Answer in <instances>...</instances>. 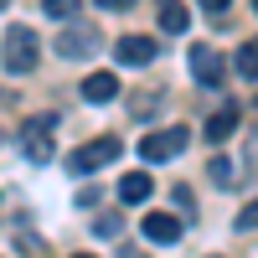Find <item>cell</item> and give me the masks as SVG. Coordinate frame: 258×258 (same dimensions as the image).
I'll list each match as a JSON object with an SVG mask.
<instances>
[{"label":"cell","instance_id":"16","mask_svg":"<svg viewBox=\"0 0 258 258\" xmlns=\"http://www.w3.org/2000/svg\"><path fill=\"white\" fill-rule=\"evenodd\" d=\"M83 11V0H47V16H57V21H73Z\"/></svg>","mask_w":258,"mask_h":258},{"label":"cell","instance_id":"11","mask_svg":"<svg viewBox=\"0 0 258 258\" xmlns=\"http://www.w3.org/2000/svg\"><path fill=\"white\" fill-rule=\"evenodd\" d=\"M160 31L165 36H186L191 31V11L181 6V0H160Z\"/></svg>","mask_w":258,"mask_h":258},{"label":"cell","instance_id":"21","mask_svg":"<svg viewBox=\"0 0 258 258\" xmlns=\"http://www.w3.org/2000/svg\"><path fill=\"white\" fill-rule=\"evenodd\" d=\"M73 258H93V253H73Z\"/></svg>","mask_w":258,"mask_h":258},{"label":"cell","instance_id":"20","mask_svg":"<svg viewBox=\"0 0 258 258\" xmlns=\"http://www.w3.org/2000/svg\"><path fill=\"white\" fill-rule=\"evenodd\" d=\"M202 6H207V11H212V16H222V11H227V6H232V0H202Z\"/></svg>","mask_w":258,"mask_h":258},{"label":"cell","instance_id":"7","mask_svg":"<svg viewBox=\"0 0 258 258\" xmlns=\"http://www.w3.org/2000/svg\"><path fill=\"white\" fill-rule=\"evenodd\" d=\"M140 227H145L150 243H181V232H186V222L176 217V212H150Z\"/></svg>","mask_w":258,"mask_h":258},{"label":"cell","instance_id":"2","mask_svg":"<svg viewBox=\"0 0 258 258\" xmlns=\"http://www.w3.org/2000/svg\"><path fill=\"white\" fill-rule=\"evenodd\" d=\"M57 119L52 114H31L26 124H21V155H26L31 165H47L52 160V150H57Z\"/></svg>","mask_w":258,"mask_h":258},{"label":"cell","instance_id":"17","mask_svg":"<svg viewBox=\"0 0 258 258\" xmlns=\"http://www.w3.org/2000/svg\"><path fill=\"white\" fill-rule=\"evenodd\" d=\"M253 227H258V197H253V202L238 212V232H253Z\"/></svg>","mask_w":258,"mask_h":258},{"label":"cell","instance_id":"14","mask_svg":"<svg viewBox=\"0 0 258 258\" xmlns=\"http://www.w3.org/2000/svg\"><path fill=\"white\" fill-rule=\"evenodd\" d=\"M207 176L217 181V186H238V181H232V160H227V155H212V165H207Z\"/></svg>","mask_w":258,"mask_h":258},{"label":"cell","instance_id":"5","mask_svg":"<svg viewBox=\"0 0 258 258\" xmlns=\"http://www.w3.org/2000/svg\"><path fill=\"white\" fill-rule=\"evenodd\" d=\"M186 140H191V135H186L181 124H176V129H155V135H145V140H140V155H145L150 165H160V160H176L181 150H186Z\"/></svg>","mask_w":258,"mask_h":258},{"label":"cell","instance_id":"8","mask_svg":"<svg viewBox=\"0 0 258 258\" xmlns=\"http://www.w3.org/2000/svg\"><path fill=\"white\" fill-rule=\"evenodd\" d=\"M114 57L124 62V68H145V62H155V41H150V36H119Z\"/></svg>","mask_w":258,"mask_h":258},{"label":"cell","instance_id":"12","mask_svg":"<svg viewBox=\"0 0 258 258\" xmlns=\"http://www.w3.org/2000/svg\"><path fill=\"white\" fill-rule=\"evenodd\" d=\"M232 129H238V103H222V109L207 119V140L222 145V140H232Z\"/></svg>","mask_w":258,"mask_h":258},{"label":"cell","instance_id":"9","mask_svg":"<svg viewBox=\"0 0 258 258\" xmlns=\"http://www.w3.org/2000/svg\"><path fill=\"white\" fill-rule=\"evenodd\" d=\"M150 191H155V181H150V170H129V176L119 181V202L140 207V202H150Z\"/></svg>","mask_w":258,"mask_h":258},{"label":"cell","instance_id":"19","mask_svg":"<svg viewBox=\"0 0 258 258\" xmlns=\"http://www.w3.org/2000/svg\"><path fill=\"white\" fill-rule=\"evenodd\" d=\"M93 6H103V11H124V6H135V0H93Z\"/></svg>","mask_w":258,"mask_h":258},{"label":"cell","instance_id":"10","mask_svg":"<svg viewBox=\"0 0 258 258\" xmlns=\"http://www.w3.org/2000/svg\"><path fill=\"white\" fill-rule=\"evenodd\" d=\"M83 98H88V103L119 98V78H114V73H88V78H83Z\"/></svg>","mask_w":258,"mask_h":258},{"label":"cell","instance_id":"22","mask_svg":"<svg viewBox=\"0 0 258 258\" xmlns=\"http://www.w3.org/2000/svg\"><path fill=\"white\" fill-rule=\"evenodd\" d=\"M6 6H11V0H0V11H6Z\"/></svg>","mask_w":258,"mask_h":258},{"label":"cell","instance_id":"3","mask_svg":"<svg viewBox=\"0 0 258 258\" xmlns=\"http://www.w3.org/2000/svg\"><path fill=\"white\" fill-rule=\"evenodd\" d=\"M52 52L57 57H68V62H78V57H93L98 52V26L93 21H68V31H57V41H52Z\"/></svg>","mask_w":258,"mask_h":258},{"label":"cell","instance_id":"13","mask_svg":"<svg viewBox=\"0 0 258 258\" xmlns=\"http://www.w3.org/2000/svg\"><path fill=\"white\" fill-rule=\"evenodd\" d=\"M232 73H238V78H248V83H258V36L238 47V57H232Z\"/></svg>","mask_w":258,"mask_h":258},{"label":"cell","instance_id":"4","mask_svg":"<svg viewBox=\"0 0 258 258\" xmlns=\"http://www.w3.org/2000/svg\"><path fill=\"white\" fill-rule=\"evenodd\" d=\"M119 155H124V145H119L114 135H98L93 145H83V150H78V155H73L68 165H73V176H88V170H103V165H114Z\"/></svg>","mask_w":258,"mask_h":258},{"label":"cell","instance_id":"15","mask_svg":"<svg viewBox=\"0 0 258 258\" xmlns=\"http://www.w3.org/2000/svg\"><path fill=\"white\" fill-rule=\"evenodd\" d=\"M119 212H98V217H93V232H98V238H119Z\"/></svg>","mask_w":258,"mask_h":258},{"label":"cell","instance_id":"23","mask_svg":"<svg viewBox=\"0 0 258 258\" xmlns=\"http://www.w3.org/2000/svg\"><path fill=\"white\" fill-rule=\"evenodd\" d=\"M253 16H258V0H253Z\"/></svg>","mask_w":258,"mask_h":258},{"label":"cell","instance_id":"1","mask_svg":"<svg viewBox=\"0 0 258 258\" xmlns=\"http://www.w3.org/2000/svg\"><path fill=\"white\" fill-rule=\"evenodd\" d=\"M0 62H6V73H16V78H26V73H36V62H41V36L31 31V26H11L6 31V41H0Z\"/></svg>","mask_w":258,"mask_h":258},{"label":"cell","instance_id":"18","mask_svg":"<svg viewBox=\"0 0 258 258\" xmlns=\"http://www.w3.org/2000/svg\"><path fill=\"white\" fill-rule=\"evenodd\" d=\"M155 109H160V93H145V98L135 103V114H140V119H150V114H155Z\"/></svg>","mask_w":258,"mask_h":258},{"label":"cell","instance_id":"24","mask_svg":"<svg viewBox=\"0 0 258 258\" xmlns=\"http://www.w3.org/2000/svg\"><path fill=\"white\" fill-rule=\"evenodd\" d=\"M0 140H6V135H0Z\"/></svg>","mask_w":258,"mask_h":258},{"label":"cell","instance_id":"6","mask_svg":"<svg viewBox=\"0 0 258 258\" xmlns=\"http://www.w3.org/2000/svg\"><path fill=\"white\" fill-rule=\"evenodd\" d=\"M191 78H197L202 88H217V93H222V83H227V62L212 52V47H191Z\"/></svg>","mask_w":258,"mask_h":258}]
</instances>
